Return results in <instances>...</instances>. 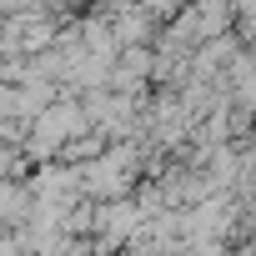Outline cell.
Segmentation results:
<instances>
[{"label":"cell","instance_id":"6da1fadb","mask_svg":"<svg viewBox=\"0 0 256 256\" xmlns=\"http://www.w3.org/2000/svg\"><path fill=\"white\" fill-rule=\"evenodd\" d=\"M90 131V116H86V100H56L30 131H26V156L30 161H50V156H66L76 146V136Z\"/></svg>","mask_w":256,"mask_h":256}]
</instances>
